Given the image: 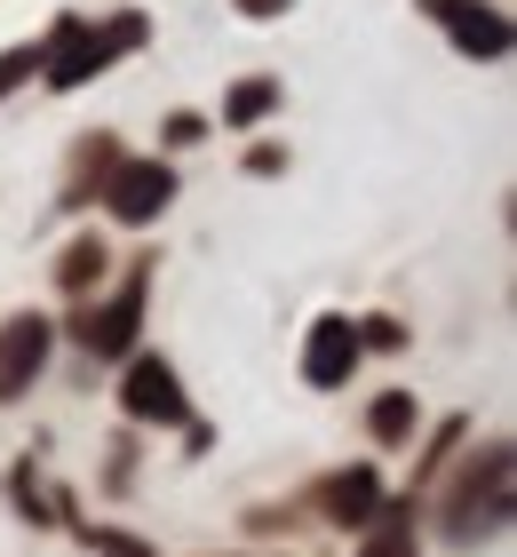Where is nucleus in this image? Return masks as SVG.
Returning a JSON list of instances; mask_svg holds the SVG:
<instances>
[{
	"instance_id": "f257e3e1",
	"label": "nucleus",
	"mask_w": 517,
	"mask_h": 557,
	"mask_svg": "<svg viewBox=\"0 0 517 557\" xmlns=\"http://www.w3.org/2000/svg\"><path fill=\"white\" fill-rule=\"evenodd\" d=\"M127 48H144V16H64L57 33H48V64H40V81L48 88H88L96 72H112Z\"/></svg>"
},
{
	"instance_id": "f03ea898",
	"label": "nucleus",
	"mask_w": 517,
	"mask_h": 557,
	"mask_svg": "<svg viewBox=\"0 0 517 557\" xmlns=\"http://www.w3.org/2000/svg\"><path fill=\"white\" fill-rule=\"evenodd\" d=\"M509 518V446H485V462L461 470V486L446 494V525L454 542H478Z\"/></svg>"
},
{
	"instance_id": "7ed1b4c3",
	"label": "nucleus",
	"mask_w": 517,
	"mask_h": 557,
	"mask_svg": "<svg viewBox=\"0 0 517 557\" xmlns=\"http://www.w3.org/2000/svg\"><path fill=\"white\" fill-rule=\"evenodd\" d=\"M144 295H151V271L136 263V271L120 278V295H112V302H88V311L72 319V335H81L88 359H120V350L136 343V326H144Z\"/></svg>"
},
{
	"instance_id": "20e7f679",
	"label": "nucleus",
	"mask_w": 517,
	"mask_h": 557,
	"mask_svg": "<svg viewBox=\"0 0 517 557\" xmlns=\"http://www.w3.org/2000/svg\"><path fill=\"white\" fill-rule=\"evenodd\" d=\"M414 9H422L461 57H509V16L494 0H414Z\"/></svg>"
},
{
	"instance_id": "39448f33",
	"label": "nucleus",
	"mask_w": 517,
	"mask_h": 557,
	"mask_svg": "<svg viewBox=\"0 0 517 557\" xmlns=\"http://www.w3.org/2000/svg\"><path fill=\"white\" fill-rule=\"evenodd\" d=\"M103 208H112L120 223H151L175 199V168H160V160H120L112 175H103Z\"/></svg>"
},
{
	"instance_id": "423d86ee",
	"label": "nucleus",
	"mask_w": 517,
	"mask_h": 557,
	"mask_svg": "<svg viewBox=\"0 0 517 557\" xmlns=\"http://www.w3.org/2000/svg\"><path fill=\"white\" fill-rule=\"evenodd\" d=\"M120 407L136 422H184V383H175L168 359H127V383H120Z\"/></svg>"
},
{
	"instance_id": "0eeeda50",
	"label": "nucleus",
	"mask_w": 517,
	"mask_h": 557,
	"mask_svg": "<svg viewBox=\"0 0 517 557\" xmlns=\"http://www.w3.org/2000/svg\"><path fill=\"white\" fill-rule=\"evenodd\" d=\"M350 367H358V326L350 319H319L310 343H303V383L334 391V383H350Z\"/></svg>"
},
{
	"instance_id": "6e6552de",
	"label": "nucleus",
	"mask_w": 517,
	"mask_h": 557,
	"mask_svg": "<svg viewBox=\"0 0 517 557\" xmlns=\"http://www.w3.org/2000/svg\"><path fill=\"white\" fill-rule=\"evenodd\" d=\"M40 359H48V319H33V311H24V319H9V326H0V398L33 383V374H40Z\"/></svg>"
},
{
	"instance_id": "1a4fd4ad",
	"label": "nucleus",
	"mask_w": 517,
	"mask_h": 557,
	"mask_svg": "<svg viewBox=\"0 0 517 557\" xmlns=\"http://www.w3.org/2000/svg\"><path fill=\"white\" fill-rule=\"evenodd\" d=\"M319 510L334 518V525H367L374 510H382V478L358 462V470H334L327 486H319Z\"/></svg>"
},
{
	"instance_id": "9d476101",
	"label": "nucleus",
	"mask_w": 517,
	"mask_h": 557,
	"mask_svg": "<svg viewBox=\"0 0 517 557\" xmlns=\"http://www.w3.org/2000/svg\"><path fill=\"white\" fill-rule=\"evenodd\" d=\"M120 168V144L112 136H88L81 151H72V175H64V199H72V208H81V199H88V184L103 191V175H112Z\"/></svg>"
},
{
	"instance_id": "9b49d317",
	"label": "nucleus",
	"mask_w": 517,
	"mask_h": 557,
	"mask_svg": "<svg viewBox=\"0 0 517 557\" xmlns=\"http://www.w3.org/2000/svg\"><path fill=\"white\" fill-rule=\"evenodd\" d=\"M358 534H367V549H358V557H414V510H406V502H391V510H374Z\"/></svg>"
},
{
	"instance_id": "f8f14e48",
	"label": "nucleus",
	"mask_w": 517,
	"mask_h": 557,
	"mask_svg": "<svg viewBox=\"0 0 517 557\" xmlns=\"http://www.w3.org/2000/svg\"><path fill=\"white\" fill-rule=\"evenodd\" d=\"M103 263H112V256H103V239L81 232V239L64 247V263H57V287H64V295H88L96 278H103Z\"/></svg>"
},
{
	"instance_id": "ddd939ff",
	"label": "nucleus",
	"mask_w": 517,
	"mask_h": 557,
	"mask_svg": "<svg viewBox=\"0 0 517 557\" xmlns=\"http://www.w3.org/2000/svg\"><path fill=\"white\" fill-rule=\"evenodd\" d=\"M271 104H279V81H239V88L223 96V120H231V128H255Z\"/></svg>"
},
{
	"instance_id": "4468645a",
	"label": "nucleus",
	"mask_w": 517,
	"mask_h": 557,
	"mask_svg": "<svg viewBox=\"0 0 517 557\" xmlns=\"http://www.w3.org/2000/svg\"><path fill=\"white\" fill-rule=\"evenodd\" d=\"M367 430H374L382 446H398L406 430H414V398H406V391H382L374 407H367Z\"/></svg>"
},
{
	"instance_id": "2eb2a0df",
	"label": "nucleus",
	"mask_w": 517,
	"mask_h": 557,
	"mask_svg": "<svg viewBox=\"0 0 517 557\" xmlns=\"http://www.w3.org/2000/svg\"><path fill=\"white\" fill-rule=\"evenodd\" d=\"M40 64H48V40H24V48H9V57H0V96H9V88H24Z\"/></svg>"
},
{
	"instance_id": "dca6fc26",
	"label": "nucleus",
	"mask_w": 517,
	"mask_h": 557,
	"mask_svg": "<svg viewBox=\"0 0 517 557\" xmlns=\"http://www.w3.org/2000/svg\"><path fill=\"white\" fill-rule=\"evenodd\" d=\"M96 557H160V549H151V542H136V534H112V525H88V534H81Z\"/></svg>"
},
{
	"instance_id": "f3484780",
	"label": "nucleus",
	"mask_w": 517,
	"mask_h": 557,
	"mask_svg": "<svg viewBox=\"0 0 517 557\" xmlns=\"http://www.w3.org/2000/svg\"><path fill=\"white\" fill-rule=\"evenodd\" d=\"M367 343H374V350H398L406 326H398V319H358V350H367Z\"/></svg>"
},
{
	"instance_id": "a211bd4d",
	"label": "nucleus",
	"mask_w": 517,
	"mask_h": 557,
	"mask_svg": "<svg viewBox=\"0 0 517 557\" xmlns=\"http://www.w3.org/2000/svg\"><path fill=\"white\" fill-rule=\"evenodd\" d=\"M247 168H255V175H279V168H287V151H279V144H255Z\"/></svg>"
},
{
	"instance_id": "6ab92c4d",
	"label": "nucleus",
	"mask_w": 517,
	"mask_h": 557,
	"mask_svg": "<svg viewBox=\"0 0 517 557\" xmlns=\"http://www.w3.org/2000/svg\"><path fill=\"white\" fill-rule=\"evenodd\" d=\"M231 9H239V16H255V24H263V16H287V9H295V0H231Z\"/></svg>"
},
{
	"instance_id": "aec40b11",
	"label": "nucleus",
	"mask_w": 517,
	"mask_h": 557,
	"mask_svg": "<svg viewBox=\"0 0 517 557\" xmlns=\"http://www.w3.org/2000/svg\"><path fill=\"white\" fill-rule=\"evenodd\" d=\"M168 144H199V112H175L168 120Z\"/></svg>"
}]
</instances>
